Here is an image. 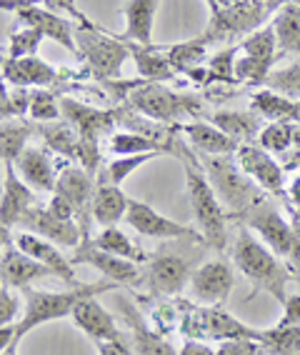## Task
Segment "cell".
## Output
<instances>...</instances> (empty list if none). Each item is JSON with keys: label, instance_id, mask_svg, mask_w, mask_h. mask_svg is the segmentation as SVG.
Wrapping results in <instances>:
<instances>
[{"label": "cell", "instance_id": "6da1fadb", "mask_svg": "<svg viewBox=\"0 0 300 355\" xmlns=\"http://www.w3.org/2000/svg\"><path fill=\"white\" fill-rule=\"evenodd\" d=\"M173 155H178L186 171V185H188V203H191L193 216L198 223L200 238L205 245H211L213 250H225L228 248V213H225L223 203L218 200L215 191H213L211 180L205 175L203 165H200L198 155L188 150L183 140H175Z\"/></svg>", "mask_w": 300, "mask_h": 355}, {"label": "cell", "instance_id": "7a4b0ae2", "mask_svg": "<svg viewBox=\"0 0 300 355\" xmlns=\"http://www.w3.org/2000/svg\"><path fill=\"white\" fill-rule=\"evenodd\" d=\"M211 10L208 28L200 33V38L208 45L233 43L236 38H248L256 31L265 28L270 15L281 10L283 3L268 0H211L205 3Z\"/></svg>", "mask_w": 300, "mask_h": 355}, {"label": "cell", "instance_id": "3957f363", "mask_svg": "<svg viewBox=\"0 0 300 355\" xmlns=\"http://www.w3.org/2000/svg\"><path fill=\"white\" fill-rule=\"evenodd\" d=\"M233 263L245 278L258 288V291L273 295L278 303L288 300V280H290V270L283 266V260L270 250L263 241H258L256 235L248 228H240L233 243Z\"/></svg>", "mask_w": 300, "mask_h": 355}, {"label": "cell", "instance_id": "277c9868", "mask_svg": "<svg viewBox=\"0 0 300 355\" xmlns=\"http://www.w3.org/2000/svg\"><path fill=\"white\" fill-rule=\"evenodd\" d=\"M198 155V153H195ZM205 175L211 180L218 200L223 203L230 220L245 216L253 205H258L268 193H263L243 171L233 155H198Z\"/></svg>", "mask_w": 300, "mask_h": 355}, {"label": "cell", "instance_id": "5b68a950", "mask_svg": "<svg viewBox=\"0 0 300 355\" xmlns=\"http://www.w3.org/2000/svg\"><path fill=\"white\" fill-rule=\"evenodd\" d=\"M76 45L78 58L83 60L96 80H100L103 85L121 80L123 63L130 58L128 43L121 35H110L93 20L83 18L80 23H76Z\"/></svg>", "mask_w": 300, "mask_h": 355}, {"label": "cell", "instance_id": "8992f818", "mask_svg": "<svg viewBox=\"0 0 300 355\" xmlns=\"http://www.w3.org/2000/svg\"><path fill=\"white\" fill-rule=\"evenodd\" d=\"M110 288H118L110 280H103V283H90V286H78L71 288L65 293H48V291H35V288H28L23 291V300H26V311L20 318L18 328H15V336L18 343L30 333V330L40 328L45 323H55V320H63V318L73 315L76 305L85 298H96L98 293H105Z\"/></svg>", "mask_w": 300, "mask_h": 355}, {"label": "cell", "instance_id": "52a82bcc", "mask_svg": "<svg viewBox=\"0 0 300 355\" xmlns=\"http://www.w3.org/2000/svg\"><path fill=\"white\" fill-rule=\"evenodd\" d=\"M135 113L158 125H178L183 118L203 115V98L195 93H180L166 83H143L125 101Z\"/></svg>", "mask_w": 300, "mask_h": 355}, {"label": "cell", "instance_id": "ba28073f", "mask_svg": "<svg viewBox=\"0 0 300 355\" xmlns=\"http://www.w3.org/2000/svg\"><path fill=\"white\" fill-rule=\"evenodd\" d=\"M180 336H186V340H203V343H225L233 338H256L263 340V330L253 328V325L238 320L233 313L218 308H208V305H188L183 323H180Z\"/></svg>", "mask_w": 300, "mask_h": 355}, {"label": "cell", "instance_id": "9c48e42d", "mask_svg": "<svg viewBox=\"0 0 300 355\" xmlns=\"http://www.w3.org/2000/svg\"><path fill=\"white\" fill-rule=\"evenodd\" d=\"M3 10H13L20 26L35 28V31L43 33V38H51L53 43L78 55L76 20L45 8V3H3Z\"/></svg>", "mask_w": 300, "mask_h": 355}, {"label": "cell", "instance_id": "30bf717a", "mask_svg": "<svg viewBox=\"0 0 300 355\" xmlns=\"http://www.w3.org/2000/svg\"><path fill=\"white\" fill-rule=\"evenodd\" d=\"M238 220L243 223V228L258 233L265 245L273 250L278 258H290V248H293V228L290 223L283 218V213L270 203V198H263L261 203L240 216Z\"/></svg>", "mask_w": 300, "mask_h": 355}, {"label": "cell", "instance_id": "8fae6325", "mask_svg": "<svg viewBox=\"0 0 300 355\" xmlns=\"http://www.w3.org/2000/svg\"><path fill=\"white\" fill-rule=\"evenodd\" d=\"M96 191H98V178L90 175L88 171H83L76 163L65 165L63 171H60V175H58L55 193L63 196L73 205L76 220L85 235V243H90L88 228H90V218H93V198H96Z\"/></svg>", "mask_w": 300, "mask_h": 355}, {"label": "cell", "instance_id": "7c38bea8", "mask_svg": "<svg viewBox=\"0 0 300 355\" xmlns=\"http://www.w3.org/2000/svg\"><path fill=\"white\" fill-rule=\"evenodd\" d=\"M236 160H238V165H240V171H243L263 193L278 196V198L288 193L285 168L275 160V155H270L268 150H263L258 143H245V146L238 148Z\"/></svg>", "mask_w": 300, "mask_h": 355}, {"label": "cell", "instance_id": "4fadbf2b", "mask_svg": "<svg viewBox=\"0 0 300 355\" xmlns=\"http://www.w3.org/2000/svg\"><path fill=\"white\" fill-rule=\"evenodd\" d=\"M68 80V70H58L43 58H23V60H10L3 58V83L10 88H55Z\"/></svg>", "mask_w": 300, "mask_h": 355}, {"label": "cell", "instance_id": "5bb4252c", "mask_svg": "<svg viewBox=\"0 0 300 355\" xmlns=\"http://www.w3.org/2000/svg\"><path fill=\"white\" fill-rule=\"evenodd\" d=\"M38 208V198L30 185L18 175L15 165H3V196H0V225L3 230L20 228L23 218Z\"/></svg>", "mask_w": 300, "mask_h": 355}, {"label": "cell", "instance_id": "9a60e30c", "mask_svg": "<svg viewBox=\"0 0 300 355\" xmlns=\"http://www.w3.org/2000/svg\"><path fill=\"white\" fill-rule=\"evenodd\" d=\"M193 270L188 266L186 258L180 255H155L148 260V273L141 283L153 295H163V298H175L191 286Z\"/></svg>", "mask_w": 300, "mask_h": 355}, {"label": "cell", "instance_id": "2e32d148", "mask_svg": "<svg viewBox=\"0 0 300 355\" xmlns=\"http://www.w3.org/2000/svg\"><path fill=\"white\" fill-rule=\"evenodd\" d=\"M20 233H33L43 238V241L53 243L58 248H71V250H78V248L85 243V235L80 230L76 220H63V218L53 216L48 208H33L23 223H20Z\"/></svg>", "mask_w": 300, "mask_h": 355}, {"label": "cell", "instance_id": "e0dca14e", "mask_svg": "<svg viewBox=\"0 0 300 355\" xmlns=\"http://www.w3.org/2000/svg\"><path fill=\"white\" fill-rule=\"evenodd\" d=\"M53 275L38 260H33L15 245L8 230H3V255H0V283L3 288H13V291H28L30 283Z\"/></svg>", "mask_w": 300, "mask_h": 355}, {"label": "cell", "instance_id": "ac0fdd59", "mask_svg": "<svg viewBox=\"0 0 300 355\" xmlns=\"http://www.w3.org/2000/svg\"><path fill=\"white\" fill-rule=\"evenodd\" d=\"M233 286H236V275L225 260H211L193 270L191 293L200 305L218 308L230 295Z\"/></svg>", "mask_w": 300, "mask_h": 355}, {"label": "cell", "instance_id": "d6986e66", "mask_svg": "<svg viewBox=\"0 0 300 355\" xmlns=\"http://www.w3.org/2000/svg\"><path fill=\"white\" fill-rule=\"evenodd\" d=\"M125 223H128L135 233L145 235V238H173V241L195 238V241H203L200 233H193L188 225H183L178 220H170V218H166L163 213H158L155 208L143 203V200H135V198H130Z\"/></svg>", "mask_w": 300, "mask_h": 355}, {"label": "cell", "instance_id": "ffe728a7", "mask_svg": "<svg viewBox=\"0 0 300 355\" xmlns=\"http://www.w3.org/2000/svg\"><path fill=\"white\" fill-rule=\"evenodd\" d=\"M71 263L73 266L96 268L103 278L115 283V286H138L143 280L141 270H138L135 263L118 258V255H110V253H105V250H98L93 243H83V245L78 248L76 253H73Z\"/></svg>", "mask_w": 300, "mask_h": 355}, {"label": "cell", "instance_id": "44dd1931", "mask_svg": "<svg viewBox=\"0 0 300 355\" xmlns=\"http://www.w3.org/2000/svg\"><path fill=\"white\" fill-rule=\"evenodd\" d=\"M118 305H121L123 320L128 325L130 345H133L135 355H178V350L173 348V343L148 323L145 315L133 303L118 300Z\"/></svg>", "mask_w": 300, "mask_h": 355}, {"label": "cell", "instance_id": "7402d4cb", "mask_svg": "<svg viewBox=\"0 0 300 355\" xmlns=\"http://www.w3.org/2000/svg\"><path fill=\"white\" fill-rule=\"evenodd\" d=\"M15 171L35 193H55L60 171L53 163V155L48 148L28 146L26 153L15 160Z\"/></svg>", "mask_w": 300, "mask_h": 355}, {"label": "cell", "instance_id": "603a6c76", "mask_svg": "<svg viewBox=\"0 0 300 355\" xmlns=\"http://www.w3.org/2000/svg\"><path fill=\"white\" fill-rule=\"evenodd\" d=\"M13 241L23 253L30 255L33 260H38L40 266L48 268L55 278H60L71 288H78L71 258H65V253H60L58 245H53V243L43 241V238H38V235H33V233H18V235H13Z\"/></svg>", "mask_w": 300, "mask_h": 355}, {"label": "cell", "instance_id": "cb8c5ba5", "mask_svg": "<svg viewBox=\"0 0 300 355\" xmlns=\"http://www.w3.org/2000/svg\"><path fill=\"white\" fill-rule=\"evenodd\" d=\"M73 323L83 330L90 340L105 343V340H115V338H123L121 328L115 325L113 313H108V308H103L96 298H85L76 305L73 311Z\"/></svg>", "mask_w": 300, "mask_h": 355}, {"label": "cell", "instance_id": "d4e9b609", "mask_svg": "<svg viewBox=\"0 0 300 355\" xmlns=\"http://www.w3.org/2000/svg\"><path fill=\"white\" fill-rule=\"evenodd\" d=\"M160 3L158 0H130L123 6V15H125V33L121 38L125 43L135 45H153V23L155 13H158Z\"/></svg>", "mask_w": 300, "mask_h": 355}, {"label": "cell", "instance_id": "484cf974", "mask_svg": "<svg viewBox=\"0 0 300 355\" xmlns=\"http://www.w3.org/2000/svg\"><path fill=\"white\" fill-rule=\"evenodd\" d=\"M183 133L191 140V146L198 150V155H236L238 143L215 128L211 121H191L183 125Z\"/></svg>", "mask_w": 300, "mask_h": 355}, {"label": "cell", "instance_id": "4316f807", "mask_svg": "<svg viewBox=\"0 0 300 355\" xmlns=\"http://www.w3.org/2000/svg\"><path fill=\"white\" fill-rule=\"evenodd\" d=\"M211 123L215 128H220L228 138H233L238 146H245V143H258V135L265 128L258 113H248V110H220V113H213Z\"/></svg>", "mask_w": 300, "mask_h": 355}, {"label": "cell", "instance_id": "83f0119b", "mask_svg": "<svg viewBox=\"0 0 300 355\" xmlns=\"http://www.w3.org/2000/svg\"><path fill=\"white\" fill-rule=\"evenodd\" d=\"M130 198L118 185L98 183L96 198H93V220L100 228H118V223L128 216Z\"/></svg>", "mask_w": 300, "mask_h": 355}, {"label": "cell", "instance_id": "f1b7e54d", "mask_svg": "<svg viewBox=\"0 0 300 355\" xmlns=\"http://www.w3.org/2000/svg\"><path fill=\"white\" fill-rule=\"evenodd\" d=\"M130 58L135 63V73L145 83H166L173 80L175 70L168 63L166 48H155V45H135L128 43Z\"/></svg>", "mask_w": 300, "mask_h": 355}, {"label": "cell", "instance_id": "f546056e", "mask_svg": "<svg viewBox=\"0 0 300 355\" xmlns=\"http://www.w3.org/2000/svg\"><path fill=\"white\" fill-rule=\"evenodd\" d=\"M278 40V51L281 55H293L300 58V3H283L281 10L273 15L270 23Z\"/></svg>", "mask_w": 300, "mask_h": 355}, {"label": "cell", "instance_id": "4dcf8cb0", "mask_svg": "<svg viewBox=\"0 0 300 355\" xmlns=\"http://www.w3.org/2000/svg\"><path fill=\"white\" fill-rule=\"evenodd\" d=\"M33 130L43 138L45 148L60 158L78 160V148H80V135L68 121H53V123H33Z\"/></svg>", "mask_w": 300, "mask_h": 355}, {"label": "cell", "instance_id": "1f68e13d", "mask_svg": "<svg viewBox=\"0 0 300 355\" xmlns=\"http://www.w3.org/2000/svg\"><path fill=\"white\" fill-rule=\"evenodd\" d=\"M208 48H211V45L198 35V38H193V40L166 45V58L175 73H186L188 76V73H193V70H200L208 65V60H211Z\"/></svg>", "mask_w": 300, "mask_h": 355}, {"label": "cell", "instance_id": "d6a6232c", "mask_svg": "<svg viewBox=\"0 0 300 355\" xmlns=\"http://www.w3.org/2000/svg\"><path fill=\"white\" fill-rule=\"evenodd\" d=\"M105 150L113 153L115 158H130V155H145V153L166 155L170 153V148L133 130H115L110 138H105Z\"/></svg>", "mask_w": 300, "mask_h": 355}, {"label": "cell", "instance_id": "836d02e7", "mask_svg": "<svg viewBox=\"0 0 300 355\" xmlns=\"http://www.w3.org/2000/svg\"><path fill=\"white\" fill-rule=\"evenodd\" d=\"M250 108L258 113L265 123H293L295 118V101L263 88L250 96Z\"/></svg>", "mask_w": 300, "mask_h": 355}, {"label": "cell", "instance_id": "e575fe53", "mask_svg": "<svg viewBox=\"0 0 300 355\" xmlns=\"http://www.w3.org/2000/svg\"><path fill=\"white\" fill-rule=\"evenodd\" d=\"M90 243L98 248V250H105L110 255H118L123 260H130L135 266L148 263V255L143 253V248H138L133 241L128 238V233H123L121 228H103L96 238H90Z\"/></svg>", "mask_w": 300, "mask_h": 355}, {"label": "cell", "instance_id": "d590c367", "mask_svg": "<svg viewBox=\"0 0 300 355\" xmlns=\"http://www.w3.org/2000/svg\"><path fill=\"white\" fill-rule=\"evenodd\" d=\"M30 133L33 123L3 121V128H0V158H3V165H15V160L26 153Z\"/></svg>", "mask_w": 300, "mask_h": 355}, {"label": "cell", "instance_id": "8d00e7d4", "mask_svg": "<svg viewBox=\"0 0 300 355\" xmlns=\"http://www.w3.org/2000/svg\"><path fill=\"white\" fill-rule=\"evenodd\" d=\"M240 53L248 58H256L261 63H268V65H275V60L281 58V51H278V40H275V33L270 26L261 28L256 31L253 35H248L245 40H240Z\"/></svg>", "mask_w": 300, "mask_h": 355}, {"label": "cell", "instance_id": "74e56055", "mask_svg": "<svg viewBox=\"0 0 300 355\" xmlns=\"http://www.w3.org/2000/svg\"><path fill=\"white\" fill-rule=\"evenodd\" d=\"M160 158L158 153H145V155H130V158H113L103 165V173L98 175V183H108V185H118L125 180L128 175H133L138 168H143L150 160Z\"/></svg>", "mask_w": 300, "mask_h": 355}, {"label": "cell", "instance_id": "f35d334b", "mask_svg": "<svg viewBox=\"0 0 300 355\" xmlns=\"http://www.w3.org/2000/svg\"><path fill=\"white\" fill-rule=\"evenodd\" d=\"M63 96L55 88H40L33 90L30 98V121L33 123H53L63 121V108H60Z\"/></svg>", "mask_w": 300, "mask_h": 355}, {"label": "cell", "instance_id": "ab89813d", "mask_svg": "<svg viewBox=\"0 0 300 355\" xmlns=\"http://www.w3.org/2000/svg\"><path fill=\"white\" fill-rule=\"evenodd\" d=\"M238 53L240 48L238 45H230V48H223V51H218L215 55H211L208 60V85H238V78H236V60H238Z\"/></svg>", "mask_w": 300, "mask_h": 355}, {"label": "cell", "instance_id": "60d3db41", "mask_svg": "<svg viewBox=\"0 0 300 355\" xmlns=\"http://www.w3.org/2000/svg\"><path fill=\"white\" fill-rule=\"evenodd\" d=\"M293 128L295 123H265L258 135V146L270 155H288L293 150Z\"/></svg>", "mask_w": 300, "mask_h": 355}, {"label": "cell", "instance_id": "b9f144b4", "mask_svg": "<svg viewBox=\"0 0 300 355\" xmlns=\"http://www.w3.org/2000/svg\"><path fill=\"white\" fill-rule=\"evenodd\" d=\"M265 88L281 93L290 101H300V58H293L283 68H275L265 80Z\"/></svg>", "mask_w": 300, "mask_h": 355}, {"label": "cell", "instance_id": "7bdbcfd3", "mask_svg": "<svg viewBox=\"0 0 300 355\" xmlns=\"http://www.w3.org/2000/svg\"><path fill=\"white\" fill-rule=\"evenodd\" d=\"M43 33L35 31L30 26H18L13 33H10V38H8V53L6 58L10 60H23V58H35L38 55V48L43 43Z\"/></svg>", "mask_w": 300, "mask_h": 355}, {"label": "cell", "instance_id": "ee69618b", "mask_svg": "<svg viewBox=\"0 0 300 355\" xmlns=\"http://www.w3.org/2000/svg\"><path fill=\"white\" fill-rule=\"evenodd\" d=\"M263 343L268 355H300V328H268L263 330Z\"/></svg>", "mask_w": 300, "mask_h": 355}, {"label": "cell", "instance_id": "f6af8a7d", "mask_svg": "<svg viewBox=\"0 0 300 355\" xmlns=\"http://www.w3.org/2000/svg\"><path fill=\"white\" fill-rule=\"evenodd\" d=\"M30 98H33V90L6 85L3 96H0V113H3V121H20V118H26V115L30 113Z\"/></svg>", "mask_w": 300, "mask_h": 355}, {"label": "cell", "instance_id": "bcb514c9", "mask_svg": "<svg viewBox=\"0 0 300 355\" xmlns=\"http://www.w3.org/2000/svg\"><path fill=\"white\" fill-rule=\"evenodd\" d=\"M23 311H26V300L13 288H0V328H10V325L18 328Z\"/></svg>", "mask_w": 300, "mask_h": 355}, {"label": "cell", "instance_id": "7dc6e473", "mask_svg": "<svg viewBox=\"0 0 300 355\" xmlns=\"http://www.w3.org/2000/svg\"><path fill=\"white\" fill-rule=\"evenodd\" d=\"M215 355H268V348L256 338H233V340L218 343Z\"/></svg>", "mask_w": 300, "mask_h": 355}, {"label": "cell", "instance_id": "c3c4849f", "mask_svg": "<svg viewBox=\"0 0 300 355\" xmlns=\"http://www.w3.org/2000/svg\"><path fill=\"white\" fill-rule=\"evenodd\" d=\"M278 328H300V293H290L283 303V315Z\"/></svg>", "mask_w": 300, "mask_h": 355}, {"label": "cell", "instance_id": "681fc988", "mask_svg": "<svg viewBox=\"0 0 300 355\" xmlns=\"http://www.w3.org/2000/svg\"><path fill=\"white\" fill-rule=\"evenodd\" d=\"M98 355H135V353H133V345L123 336V338H115V340L98 343Z\"/></svg>", "mask_w": 300, "mask_h": 355}, {"label": "cell", "instance_id": "f907efd6", "mask_svg": "<svg viewBox=\"0 0 300 355\" xmlns=\"http://www.w3.org/2000/svg\"><path fill=\"white\" fill-rule=\"evenodd\" d=\"M45 208L51 210L53 216L63 218V220H76V210H73V205L68 203V200H65L63 196H58V193H53V196H51V203L45 205Z\"/></svg>", "mask_w": 300, "mask_h": 355}, {"label": "cell", "instance_id": "816d5d0a", "mask_svg": "<svg viewBox=\"0 0 300 355\" xmlns=\"http://www.w3.org/2000/svg\"><path fill=\"white\" fill-rule=\"evenodd\" d=\"M290 228H293V248H290V260L300 270V210L290 208Z\"/></svg>", "mask_w": 300, "mask_h": 355}, {"label": "cell", "instance_id": "f5cc1de1", "mask_svg": "<svg viewBox=\"0 0 300 355\" xmlns=\"http://www.w3.org/2000/svg\"><path fill=\"white\" fill-rule=\"evenodd\" d=\"M178 355H215V348L203 340H186L180 345Z\"/></svg>", "mask_w": 300, "mask_h": 355}, {"label": "cell", "instance_id": "db71d44e", "mask_svg": "<svg viewBox=\"0 0 300 355\" xmlns=\"http://www.w3.org/2000/svg\"><path fill=\"white\" fill-rule=\"evenodd\" d=\"M283 158H288L283 163L285 171H298L300 168V125L293 128V150L288 153V155H283Z\"/></svg>", "mask_w": 300, "mask_h": 355}, {"label": "cell", "instance_id": "11a10c76", "mask_svg": "<svg viewBox=\"0 0 300 355\" xmlns=\"http://www.w3.org/2000/svg\"><path fill=\"white\" fill-rule=\"evenodd\" d=\"M285 198H288V205H290V208H298L300 210V175H295L293 180L288 183Z\"/></svg>", "mask_w": 300, "mask_h": 355}, {"label": "cell", "instance_id": "9f6ffc18", "mask_svg": "<svg viewBox=\"0 0 300 355\" xmlns=\"http://www.w3.org/2000/svg\"><path fill=\"white\" fill-rule=\"evenodd\" d=\"M3 355H18V343H13L10 348H6L3 350Z\"/></svg>", "mask_w": 300, "mask_h": 355}, {"label": "cell", "instance_id": "6f0895ef", "mask_svg": "<svg viewBox=\"0 0 300 355\" xmlns=\"http://www.w3.org/2000/svg\"><path fill=\"white\" fill-rule=\"evenodd\" d=\"M295 125H300V101H295V118H293Z\"/></svg>", "mask_w": 300, "mask_h": 355}]
</instances>
